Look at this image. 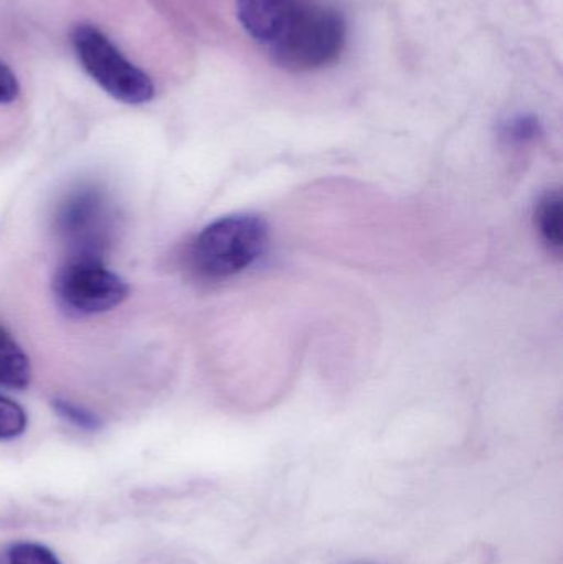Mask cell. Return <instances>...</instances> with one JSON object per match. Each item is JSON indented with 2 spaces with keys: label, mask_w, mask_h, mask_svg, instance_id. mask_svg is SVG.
I'll use <instances>...</instances> for the list:
<instances>
[{
  "label": "cell",
  "mask_w": 563,
  "mask_h": 564,
  "mask_svg": "<svg viewBox=\"0 0 563 564\" xmlns=\"http://www.w3.org/2000/svg\"><path fill=\"white\" fill-rule=\"evenodd\" d=\"M346 39V19L336 7L296 0L280 35L267 48L271 59L286 72H314L339 58Z\"/></svg>",
  "instance_id": "6da1fadb"
},
{
  "label": "cell",
  "mask_w": 563,
  "mask_h": 564,
  "mask_svg": "<svg viewBox=\"0 0 563 564\" xmlns=\"http://www.w3.org/2000/svg\"><path fill=\"white\" fill-rule=\"evenodd\" d=\"M268 227L257 215H228L205 227L191 248L195 273L225 280L253 267L267 250Z\"/></svg>",
  "instance_id": "7a4b0ae2"
},
{
  "label": "cell",
  "mask_w": 563,
  "mask_h": 564,
  "mask_svg": "<svg viewBox=\"0 0 563 564\" xmlns=\"http://www.w3.org/2000/svg\"><path fill=\"white\" fill-rule=\"evenodd\" d=\"M116 208L105 188L82 184L59 202L55 231L66 257L105 258L116 234Z\"/></svg>",
  "instance_id": "3957f363"
},
{
  "label": "cell",
  "mask_w": 563,
  "mask_h": 564,
  "mask_svg": "<svg viewBox=\"0 0 563 564\" xmlns=\"http://www.w3.org/2000/svg\"><path fill=\"white\" fill-rule=\"evenodd\" d=\"M72 45L85 72L109 96L131 106L152 101L155 86L151 76L129 62L101 30L78 23L72 32Z\"/></svg>",
  "instance_id": "277c9868"
},
{
  "label": "cell",
  "mask_w": 563,
  "mask_h": 564,
  "mask_svg": "<svg viewBox=\"0 0 563 564\" xmlns=\"http://www.w3.org/2000/svg\"><path fill=\"white\" fill-rule=\"evenodd\" d=\"M53 289L63 311L76 317L112 311L129 295L128 282L112 273L101 258L66 257Z\"/></svg>",
  "instance_id": "5b68a950"
},
{
  "label": "cell",
  "mask_w": 563,
  "mask_h": 564,
  "mask_svg": "<svg viewBox=\"0 0 563 564\" xmlns=\"http://www.w3.org/2000/svg\"><path fill=\"white\" fill-rule=\"evenodd\" d=\"M296 0H237V17L245 32L270 45L290 19Z\"/></svg>",
  "instance_id": "8992f818"
},
{
  "label": "cell",
  "mask_w": 563,
  "mask_h": 564,
  "mask_svg": "<svg viewBox=\"0 0 563 564\" xmlns=\"http://www.w3.org/2000/svg\"><path fill=\"white\" fill-rule=\"evenodd\" d=\"M32 380V367L23 348L6 327L0 325V387L25 390Z\"/></svg>",
  "instance_id": "52a82bcc"
},
{
  "label": "cell",
  "mask_w": 563,
  "mask_h": 564,
  "mask_svg": "<svg viewBox=\"0 0 563 564\" xmlns=\"http://www.w3.org/2000/svg\"><path fill=\"white\" fill-rule=\"evenodd\" d=\"M563 202L561 192H549L535 207V228L554 253L562 250Z\"/></svg>",
  "instance_id": "ba28073f"
},
{
  "label": "cell",
  "mask_w": 563,
  "mask_h": 564,
  "mask_svg": "<svg viewBox=\"0 0 563 564\" xmlns=\"http://www.w3.org/2000/svg\"><path fill=\"white\" fill-rule=\"evenodd\" d=\"M0 564H62L55 553L40 543L23 542L10 546Z\"/></svg>",
  "instance_id": "9c48e42d"
},
{
  "label": "cell",
  "mask_w": 563,
  "mask_h": 564,
  "mask_svg": "<svg viewBox=\"0 0 563 564\" xmlns=\"http://www.w3.org/2000/svg\"><path fill=\"white\" fill-rule=\"evenodd\" d=\"M26 413L20 404L0 394V441L15 440L26 430Z\"/></svg>",
  "instance_id": "30bf717a"
},
{
  "label": "cell",
  "mask_w": 563,
  "mask_h": 564,
  "mask_svg": "<svg viewBox=\"0 0 563 564\" xmlns=\"http://www.w3.org/2000/svg\"><path fill=\"white\" fill-rule=\"evenodd\" d=\"M53 408L62 420L73 424L78 430L96 431L101 427V420L82 404L68 400H56Z\"/></svg>",
  "instance_id": "8fae6325"
},
{
  "label": "cell",
  "mask_w": 563,
  "mask_h": 564,
  "mask_svg": "<svg viewBox=\"0 0 563 564\" xmlns=\"http://www.w3.org/2000/svg\"><path fill=\"white\" fill-rule=\"evenodd\" d=\"M539 122L529 116H521V118L512 119L509 124H506L505 135L512 142H528L538 138Z\"/></svg>",
  "instance_id": "7c38bea8"
},
{
  "label": "cell",
  "mask_w": 563,
  "mask_h": 564,
  "mask_svg": "<svg viewBox=\"0 0 563 564\" xmlns=\"http://www.w3.org/2000/svg\"><path fill=\"white\" fill-rule=\"evenodd\" d=\"M20 85L15 73L0 62V105H10L19 98Z\"/></svg>",
  "instance_id": "4fadbf2b"
}]
</instances>
